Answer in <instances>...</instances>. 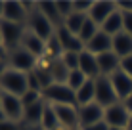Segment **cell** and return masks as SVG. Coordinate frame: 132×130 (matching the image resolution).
Segmentation results:
<instances>
[{
    "instance_id": "44",
    "label": "cell",
    "mask_w": 132,
    "mask_h": 130,
    "mask_svg": "<svg viewBox=\"0 0 132 130\" xmlns=\"http://www.w3.org/2000/svg\"><path fill=\"white\" fill-rule=\"evenodd\" d=\"M126 130H132V115H130V120H128V128Z\"/></svg>"
},
{
    "instance_id": "4",
    "label": "cell",
    "mask_w": 132,
    "mask_h": 130,
    "mask_svg": "<svg viewBox=\"0 0 132 130\" xmlns=\"http://www.w3.org/2000/svg\"><path fill=\"white\" fill-rule=\"evenodd\" d=\"M0 33H2V46L8 52L15 50L21 46V40L25 37V29L19 23H10V21L0 19Z\"/></svg>"
},
{
    "instance_id": "25",
    "label": "cell",
    "mask_w": 132,
    "mask_h": 130,
    "mask_svg": "<svg viewBox=\"0 0 132 130\" xmlns=\"http://www.w3.org/2000/svg\"><path fill=\"white\" fill-rule=\"evenodd\" d=\"M40 124H42L44 130H60V128H61V126H60V120H57V115H56V111H54V105L46 103Z\"/></svg>"
},
{
    "instance_id": "12",
    "label": "cell",
    "mask_w": 132,
    "mask_h": 130,
    "mask_svg": "<svg viewBox=\"0 0 132 130\" xmlns=\"http://www.w3.org/2000/svg\"><path fill=\"white\" fill-rule=\"evenodd\" d=\"M113 12H117V2H111V0H96V2H92V8H90L88 17L96 25L102 27Z\"/></svg>"
},
{
    "instance_id": "21",
    "label": "cell",
    "mask_w": 132,
    "mask_h": 130,
    "mask_svg": "<svg viewBox=\"0 0 132 130\" xmlns=\"http://www.w3.org/2000/svg\"><path fill=\"white\" fill-rule=\"evenodd\" d=\"M36 8H38V12L42 13V15L46 17L56 29L63 25V19H61L60 12H57V4L56 2H38V4H36Z\"/></svg>"
},
{
    "instance_id": "19",
    "label": "cell",
    "mask_w": 132,
    "mask_h": 130,
    "mask_svg": "<svg viewBox=\"0 0 132 130\" xmlns=\"http://www.w3.org/2000/svg\"><path fill=\"white\" fill-rule=\"evenodd\" d=\"M113 52H115L121 59L132 56V37L128 33L122 31V33H119L117 37H113Z\"/></svg>"
},
{
    "instance_id": "23",
    "label": "cell",
    "mask_w": 132,
    "mask_h": 130,
    "mask_svg": "<svg viewBox=\"0 0 132 130\" xmlns=\"http://www.w3.org/2000/svg\"><path fill=\"white\" fill-rule=\"evenodd\" d=\"M100 29L103 31V33H107L109 37H117L119 33H122V13L117 10L113 12L111 15L105 19V23H103Z\"/></svg>"
},
{
    "instance_id": "37",
    "label": "cell",
    "mask_w": 132,
    "mask_h": 130,
    "mask_svg": "<svg viewBox=\"0 0 132 130\" xmlns=\"http://www.w3.org/2000/svg\"><path fill=\"white\" fill-rule=\"evenodd\" d=\"M121 69L125 71L128 77H132V56L125 57V59H121Z\"/></svg>"
},
{
    "instance_id": "45",
    "label": "cell",
    "mask_w": 132,
    "mask_h": 130,
    "mask_svg": "<svg viewBox=\"0 0 132 130\" xmlns=\"http://www.w3.org/2000/svg\"><path fill=\"white\" fill-rule=\"evenodd\" d=\"M6 117H4V113H2V109H0V120H4Z\"/></svg>"
},
{
    "instance_id": "14",
    "label": "cell",
    "mask_w": 132,
    "mask_h": 130,
    "mask_svg": "<svg viewBox=\"0 0 132 130\" xmlns=\"http://www.w3.org/2000/svg\"><path fill=\"white\" fill-rule=\"evenodd\" d=\"M109 80H111L113 88H115V94L119 98V101H125L132 94V77H128L122 69L115 71L113 75H109Z\"/></svg>"
},
{
    "instance_id": "42",
    "label": "cell",
    "mask_w": 132,
    "mask_h": 130,
    "mask_svg": "<svg viewBox=\"0 0 132 130\" xmlns=\"http://www.w3.org/2000/svg\"><path fill=\"white\" fill-rule=\"evenodd\" d=\"M8 69V61H0V77H2V73Z\"/></svg>"
},
{
    "instance_id": "10",
    "label": "cell",
    "mask_w": 132,
    "mask_h": 130,
    "mask_svg": "<svg viewBox=\"0 0 132 130\" xmlns=\"http://www.w3.org/2000/svg\"><path fill=\"white\" fill-rule=\"evenodd\" d=\"M103 113H105V109L96 101H92L88 105H80L79 107V126L84 128V126H90V124L102 123Z\"/></svg>"
},
{
    "instance_id": "29",
    "label": "cell",
    "mask_w": 132,
    "mask_h": 130,
    "mask_svg": "<svg viewBox=\"0 0 132 130\" xmlns=\"http://www.w3.org/2000/svg\"><path fill=\"white\" fill-rule=\"evenodd\" d=\"M86 80H88V77H86V75L82 73V71H79V69H77V71H71V73H69V77H67V86H69L71 88V90H80V88H82V84L86 82Z\"/></svg>"
},
{
    "instance_id": "5",
    "label": "cell",
    "mask_w": 132,
    "mask_h": 130,
    "mask_svg": "<svg viewBox=\"0 0 132 130\" xmlns=\"http://www.w3.org/2000/svg\"><path fill=\"white\" fill-rule=\"evenodd\" d=\"M29 10H35L33 4L19 2V0H6V2H4L2 19L4 21H10V23L23 25V23H27V17H29V13H31Z\"/></svg>"
},
{
    "instance_id": "43",
    "label": "cell",
    "mask_w": 132,
    "mask_h": 130,
    "mask_svg": "<svg viewBox=\"0 0 132 130\" xmlns=\"http://www.w3.org/2000/svg\"><path fill=\"white\" fill-rule=\"evenodd\" d=\"M2 13H4V2H0V19H2Z\"/></svg>"
},
{
    "instance_id": "35",
    "label": "cell",
    "mask_w": 132,
    "mask_h": 130,
    "mask_svg": "<svg viewBox=\"0 0 132 130\" xmlns=\"http://www.w3.org/2000/svg\"><path fill=\"white\" fill-rule=\"evenodd\" d=\"M122 31L132 37V13H122Z\"/></svg>"
},
{
    "instance_id": "46",
    "label": "cell",
    "mask_w": 132,
    "mask_h": 130,
    "mask_svg": "<svg viewBox=\"0 0 132 130\" xmlns=\"http://www.w3.org/2000/svg\"><path fill=\"white\" fill-rule=\"evenodd\" d=\"M109 130H126V128H109Z\"/></svg>"
},
{
    "instance_id": "20",
    "label": "cell",
    "mask_w": 132,
    "mask_h": 130,
    "mask_svg": "<svg viewBox=\"0 0 132 130\" xmlns=\"http://www.w3.org/2000/svg\"><path fill=\"white\" fill-rule=\"evenodd\" d=\"M77 105H88L96 101V79H88L80 90H77Z\"/></svg>"
},
{
    "instance_id": "13",
    "label": "cell",
    "mask_w": 132,
    "mask_h": 130,
    "mask_svg": "<svg viewBox=\"0 0 132 130\" xmlns=\"http://www.w3.org/2000/svg\"><path fill=\"white\" fill-rule=\"evenodd\" d=\"M56 37L60 40L63 52H77V54L84 52V44L80 42V38L77 37V34H73L65 25H61V27L56 29Z\"/></svg>"
},
{
    "instance_id": "48",
    "label": "cell",
    "mask_w": 132,
    "mask_h": 130,
    "mask_svg": "<svg viewBox=\"0 0 132 130\" xmlns=\"http://www.w3.org/2000/svg\"><path fill=\"white\" fill-rule=\"evenodd\" d=\"M0 44H2V33H0Z\"/></svg>"
},
{
    "instance_id": "30",
    "label": "cell",
    "mask_w": 132,
    "mask_h": 130,
    "mask_svg": "<svg viewBox=\"0 0 132 130\" xmlns=\"http://www.w3.org/2000/svg\"><path fill=\"white\" fill-rule=\"evenodd\" d=\"M79 56L80 54H77V52H63L61 54V61L65 63V67L69 71H77L79 69Z\"/></svg>"
},
{
    "instance_id": "28",
    "label": "cell",
    "mask_w": 132,
    "mask_h": 130,
    "mask_svg": "<svg viewBox=\"0 0 132 130\" xmlns=\"http://www.w3.org/2000/svg\"><path fill=\"white\" fill-rule=\"evenodd\" d=\"M33 73H35V77H36V80H38V84H40V90H46L48 86H52V84L56 82L54 77H52V73H50L48 65L46 67H36Z\"/></svg>"
},
{
    "instance_id": "32",
    "label": "cell",
    "mask_w": 132,
    "mask_h": 130,
    "mask_svg": "<svg viewBox=\"0 0 132 130\" xmlns=\"http://www.w3.org/2000/svg\"><path fill=\"white\" fill-rule=\"evenodd\" d=\"M56 4H57V12H60V15H61L63 21L75 12V4H73V0H60V2H56Z\"/></svg>"
},
{
    "instance_id": "3",
    "label": "cell",
    "mask_w": 132,
    "mask_h": 130,
    "mask_svg": "<svg viewBox=\"0 0 132 130\" xmlns=\"http://www.w3.org/2000/svg\"><path fill=\"white\" fill-rule=\"evenodd\" d=\"M27 27H29L31 33H35L36 37H40L44 42H48V40L56 34V27L38 12L36 4H35V10H31L29 17H27Z\"/></svg>"
},
{
    "instance_id": "40",
    "label": "cell",
    "mask_w": 132,
    "mask_h": 130,
    "mask_svg": "<svg viewBox=\"0 0 132 130\" xmlns=\"http://www.w3.org/2000/svg\"><path fill=\"white\" fill-rule=\"evenodd\" d=\"M8 56H10V52L0 44V61H8Z\"/></svg>"
},
{
    "instance_id": "39",
    "label": "cell",
    "mask_w": 132,
    "mask_h": 130,
    "mask_svg": "<svg viewBox=\"0 0 132 130\" xmlns=\"http://www.w3.org/2000/svg\"><path fill=\"white\" fill-rule=\"evenodd\" d=\"M21 130H44L42 124H23L21 123Z\"/></svg>"
},
{
    "instance_id": "6",
    "label": "cell",
    "mask_w": 132,
    "mask_h": 130,
    "mask_svg": "<svg viewBox=\"0 0 132 130\" xmlns=\"http://www.w3.org/2000/svg\"><path fill=\"white\" fill-rule=\"evenodd\" d=\"M36 57L33 56L31 52H27L25 48H15V50L10 52V56H8V65L12 67V69L15 71H21V73H31V71H35L36 67Z\"/></svg>"
},
{
    "instance_id": "36",
    "label": "cell",
    "mask_w": 132,
    "mask_h": 130,
    "mask_svg": "<svg viewBox=\"0 0 132 130\" xmlns=\"http://www.w3.org/2000/svg\"><path fill=\"white\" fill-rule=\"evenodd\" d=\"M117 10L121 13H132V0H121V2H117Z\"/></svg>"
},
{
    "instance_id": "26",
    "label": "cell",
    "mask_w": 132,
    "mask_h": 130,
    "mask_svg": "<svg viewBox=\"0 0 132 130\" xmlns=\"http://www.w3.org/2000/svg\"><path fill=\"white\" fill-rule=\"evenodd\" d=\"M86 19H88V15H84V13H77V12H73L71 15L67 17L65 21H63V25H65V27L71 31L73 34H79Z\"/></svg>"
},
{
    "instance_id": "15",
    "label": "cell",
    "mask_w": 132,
    "mask_h": 130,
    "mask_svg": "<svg viewBox=\"0 0 132 130\" xmlns=\"http://www.w3.org/2000/svg\"><path fill=\"white\" fill-rule=\"evenodd\" d=\"M84 50H88L90 54H94V56L111 52V50H113V37H109L107 33H103V31L100 29L98 33L94 34V38L84 46Z\"/></svg>"
},
{
    "instance_id": "7",
    "label": "cell",
    "mask_w": 132,
    "mask_h": 130,
    "mask_svg": "<svg viewBox=\"0 0 132 130\" xmlns=\"http://www.w3.org/2000/svg\"><path fill=\"white\" fill-rule=\"evenodd\" d=\"M96 103H100L103 109L119 103V98H117V94H115V88H113L109 77H105V75H100L96 79Z\"/></svg>"
},
{
    "instance_id": "17",
    "label": "cell",
    "mask_w": 132,
    "mask_h": 130,
    "mask_svg": "<svg viewBox=\"0 0 132 130\" xmlns=\"http://www.w3.org/2000/svg\"><path fill=\"white\" fill-rule=\"evenodd\" d=\"M96 59H98V67H100V75L109 77V75H113L115 71L121 69V57L113 50L105 52V54H100V56H96Z\"/></svg>"
},
{
    "instance_id": "27",
    "label": "cell",
    "mask_w": 132,
    "mask_h": 130,
    "mask_svg": "<svg viewBox=\"0 0 132 130\" xmlns=\"http://www.w3.org/2000/svg\"><path fill=\"white\" fill-rule=\"evenodd\" d=\"M98 31H100V25H96V23H94V21H92V19L88 17V19L84 21L82 29H80V33L77 34V37H79V38H80V42H82L84 46H86V44H88L90 40L94 38V34H96Z\"/></svg>"
},
{
    "instance_id": "41",
    "label": "cell",
    "mask_w": 132,
    "mask_h": 130,
    "mask_svg": "<svg viewBox=\"0 0 132 130\" xmlns=\"http://www.w3.org/2000/svg\"><path fill=\"white\" fill-rule=\"evenodd\" d=\"M122 105H125V107H126V111H128V113L132 115V94H130L128 98H126L125 101H122Z\"/></svg>"
},
{
    "instance_id": "38",
    "label": "cell",
    "mask_w": 132,
    "mask_h": 130,
    "mask_svg": "<svg viewBox=\"0 0 132 130\" xmlns=\"http://www.w3.org/2000/svg\"><path fill=\"white\" fill-rule=\"evenodd\" d=\"M80 130H109V126L105 124V120H102V123H96V124H90V126H84Z\"/></svg>"
},
{
    "instance_id": "22",
    "label": "cell",
    "mask_w": 132,
    "mask_h": 130,
    "mask_svg": "<svg viewBox=\"0 0 132 130\" xmlns=\"http://www.w3.org/2000/svg\"><path fill=\"white\" fill-rule=\"evenodd\" d=\"M44 107H46V101H36L33 105H27L23 111V124H40L42 120V113H44Z\"/></svg>"
},
{
    "instance_id": "34",
    "label": "cell",
    "mask_w": 132,
    "mask_h": 130,
    "mask_svg": "<svg viewBox=\"0 0 132 130\" xmlns=\"http://www.w3.org/2000/svg\"><path fill=\"white\" fill-rule=\"evenodd\" d=\"M0 130H21V123H13V120H0Z\"/></svg>"
},
{
    "instance_id": "11",
    "label": "cell",
    "mask_w": 132,
    "mask_h": 130,
    "mask_svg": "<svg viewBox=\"0 0 132 130\" xmlns=\"http://www.w3.org/2000/svg\"><path fill=\"white\" fill-rule=\"evenodd\" d=\"M54 111H56L60 126L63 130L80 128L79 126V107H75V105H54Z\"/></svg>"
},
{
    "instance_id": "9",
    "label": "cell",
    "mask_w": 132,
    "mask_h": 130,
    "mask_svg": "<svg viewBox=\"0 0 132 130\" xmlns=\"http://www.w3.org/2000/svg\"><path fill=\"white\" fill-rule=\"evenodd\" d=\"M0 109H2L4 117L13 123H21L23 120V111L25 107L21 103V98L12 96V94H2V101H0Z\"/></svg>"
},
{
    "instance_id": "18",
    "label": "cell",
    "mask_w": 132,
    "mask_h": 130,
    "mask_svg": "<svg viewBox=\"0 0 132 130\" xmlns=\"http://www.w3.org/2000/svg\"><path fill=\"white\" fill-rule=\"evenodd\" d=\"M79 71H82L88 79H98L100 77V67H98L96 56L90 54L88 50L80 52V56H79Z\"/></svg>"
},
{
    "instance_id": "47",
    "label": "cell",
    "mask_w": 132,
    "mask_h": 130,
    "mask_svg": "<svg viewBox=\"0 0 132 130\" xmlns=\"http://www.w3.org/2000/svg\"><path fill=\"white\" fill-rule=\"evenodd\" d=\"M2 94H4V92H2V88H0V101H2Z\"/></svg>"
},
{
    "instance_id": "50",
    "label": "cell",
    "mask_w": 132,
    "mask_h": 130,
    "mask_svg": "<svg viewBox=\"0 0 132 130\" xmlns=\"http://www.w3.org/2000/svg\"><path fill=\"white\" fill-rule=\"evenodd\" d=\"M60 130H63V128H60Z\"/></svg>"
},
{
    "instance_id": "33",
    "label": "cell",
    "mask_w": 132,
    "mask_h": 130,
    "mask_svg": "<svg viewBox=\"0 0 132 130\" xmlns=\"http://www.w3.org/2000/svg\"><path fill=\"white\" fill-rule=\"evenodd\" d=\"M73 4H75L77 13H84V15L90 13V8H92V2H90V0H75Z\"/></svg>"
},
{
    "instance_id": "8",
    "label": "cell",
    "mask_w": 132,
    "mask_h": 130,
    "mask_svg": "<svg viewBox=\"0 0 132 130\" xmlns=\"http://www.w3.org/2000/svg\"><path fill=\"white\" fill-rule=\"evenodd\" d=\"M103 120L109 128H128V120H130V113L126 111V107L122 105V101L105 107L103 113Z\"/></svg>"
},
{
    "instance_id": "24",
    "label": "cell",
    "mask_w": 132,
    "mask_h": 130,
    "mask_svg": "<svg viewBox=\"0 0 132 130\" xmlns=\"http://www.w3.org/2000/svg\"><path fill=\"white\" fill-rule=\"evenodd\" d=\"M50 73H52V77L56 82H60V84H65L67 82V77H69V73L71 71L65 67V63L61 61V57H57V59H50Z\"/></svg>"
},
{
    "instance_id": "16",
    "label": "cell",
    "mask_w": 132,
    "mask_h": 130,
    "mask_svg": "<svg viewBox=\"0 0 132 130\" xmlns=\"http://www.w3.org/2000/svg\"><path fill=\"white\" fill-rule=\"evenodd\" d=\"M21 48H25L27 52H31L36 59L42 57V56H46V42H44L40 37H36L35 33H31L29 29L25 31V37L21 40Z\"/></svg>"
},
{
    "instance_id": "49",
    "label": "cell",
    "mask_w": 132,
    "mask_h": 130,
    "mask_svg": "<svg viewBox=\"0 0 132 130\" xmlns=\"http://www.w3.org/2000/svg\"><path fill=\"white\" fill-rule=\"evenodd\" d=\"M73 130H80V128H73Z\"/></svg>"
},
{
    "instance_id": "2",
    "label": "cell",
    "mask_w": 132,
    "mask_h": 130,
    "mask_svg": "<svg viewBox=\"0 0 132 130\" xmlns=\"http://www.w3.org/2000/svg\"><path fill=\"white\" fill-rule=\"evenodd\" d=\"M42 98L50 105H75V107H79L77 105L75 90H71L67 84L54 82L52 86H48L46 90H42Z\"/></svg>"
},
{
    "instance_id": "31",
    "label": "cell",
    "mask_w": 132,
    "mask_h": 130,
    "mask_svg": "<svg viewBox=\"0 0 132 130\" xmlns=\"http://www.w3.org/2000/svg\"><path fill=\"white\" fill-rule=\"evenodd\" d=\"M44 98H42V92H38V90H27L23 96H21V103H23V107H27V105H33V103H36V101H42Z\"/></svg>"
},
{
    "instance_id": "1",
    "label": "cell",
    "mask_w": 132,
    "mask_h": 130,
    "mask_svg": "<svg viewBox=\"0 0 132 130\" xmlns=\"http://www.w3.org/2000/svg\"><path fill=\"white\" fill-rule=\"evenodd\" d=\"M0 88L2 92L12 94V96L21 98L23 94L29 90V79H27V73H21V71H15L8 65V69L2 73L0 77Z\"/></svg>"
}]
</instances>
